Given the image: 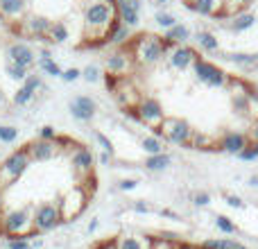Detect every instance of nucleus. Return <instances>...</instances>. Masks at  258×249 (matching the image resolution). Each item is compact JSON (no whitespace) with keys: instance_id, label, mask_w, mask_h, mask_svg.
<instances>
[{"instance_id":"obj_1","label":"nucleus","mask_w":258,"mask_h":249,"mask_svg":"<svg viewBox=\"0 0 258 249\" xmlns=\"http://www.w3.org/2000/svg\"><path fill=\"white\" fill-rule=\"evenodd\" d=\"M116 21V0H89L84 7L86 39L107 36L111 23Z\"/></svg>"},{"instance_id":"obj_2","label":"nucleus","mask_w":258,"mask_h":249,"mask_svg":"<svg viewBox=\"0 0 258 249\" xmlns=\"http://www.w3.org/2000/svg\"><path fill=\"white\" fill-rule=\"evenodd\" d=\"M129 48L134 50V59H136L138 64H147V66H150V64H159L161 59L165 57L170 43L163 36L143 34V36H138L136 41H132Z\"/></svg>"},{"instance_id":"obj_3","label":"nucleus","mask_w":258,"mask_h":249,"mask_svg":"<svg viewBox=\"0 0 258 249\" xmlns=\"http://www.w3.org/2000/svg\"><path fill=\"white\" fill-rule=\"evenodd\" d=\"M195 129L190 127V122H186L183 118H163V122L159 127H154V136L163 138V143L170 145H190V136Z\"/></svg>"},{"instance_id":"obj_4","label":"nucleus","mask_w":258,"mask_h":249,"mask_svg":"<svg viewBox=\"0 0 258 249\" xmlns=\"http://www.w3.org/2000/svg\"><path fill=\"white\" fill-rule=\"evenodd\" d=\"M30 165H32V161H30V154H27L25 147L14 150L12 154L0 163V191L7 188V186H12V183H16L18 179L27 172Z\"/></svg>"},{"instance_id":"obj_5","label":"nucleus","mask_w":258,"mask_h":249,"mask_svg":"<svg viewBox=\"0 0 258 249\" xmlns=\"http://www.w3.org/2000/svg\"><path fill=\"white\" fill-rule=\"evenodd\" d=\"M0 227L12 238H16V236L27 238V233L36 236V233L32 231V209L30 206H27V209H14V211H9V213H5L3 220H0Z\"/></svg>"},{"instance_id":"obj_6","label":"nucleus","mask_w":258,"mask_h":249,"mask_svg":"<svg viewBox=\"0 0 258 249\" xmlns=\"http://www.w3.org/2000/svg\"><path fill=\"white\" fill-rule=\"evenodd\" d=\"M192 73H195L197 80H200L202 84H206L209 89H222L229 82L227 73H224L222 68L215 66L213 61H206V59H200V57L192 61Z\"/></svg>"},{"instance_id":"obj_7","label":"nucleus","mask_w":258,"mask_h":249,"mask_svg":"<svg viewBox=\"0 0 258 249\" xmlns=\"http://www.w3.org/2000/svg\"><path fill=\"white\" fill-rule=\"evenodd\" d=\"M61 222V213H59V204L45 202V204L36 206L32 211V231L34 233H45L52 231L57 224Z\"/></svg>"},{"instance_id":"obj_8","label":"nucleus","mask_w":258,"mask_h":249,"mask_svg":"<svg viewBox=\"0 0 258 249\" xmlns=\"http://www.w3.org/2000/svg\"><path fill=\"white\" fill-rule=\"evenodd\" d=\"M50 18L45 16H36V14H25L18 23H14L12 30L18 36H27V39H45V32L50 27Z\"/></svg>"},{"instance_id":"obj_9","label":"nucleus","mask_w":258,"mask_h":249,"mask_svg":"<svg viewBox=\"0 0 258 249\" xmlns=\"http://www.w3.org/2000/svg\"><path fill=\"white\" fill-rule=\"evenodd\" d=\"M134 116H136V120H141L143 125H147V127H159L161 122H163V118H165V113H163V109H161V104H159V100H154V98H138V102H136V107H134Z\"/></svg>"},{"instance_id":"obj_10","label":"nucleus","mask_w":258,"mask_h":249,"mask_svg":"<svg viewBox=\"0 0 258 249\" xmlns=\"http://www.w3.org/2000/svg\"><path fill=\"white\" fill-rule=\"evenodd\" d=\"M86 200H89V193H86L84 186H75L73 191H68L63 195L61 204H59V213H61V220H73L84 211Z\"/></svg>"},{"instance_id":"obj_11","label":"nucleus","mask_w":258,"mask_h":249,"mask_svg":"<svg viewBox=\"0 0 258 249\" xmlns=\"http://www.w3.org/2000/svg\"><path fill=\"white\" fill-rule=\"evenodd\" d=\"M59 136L54 138V141H43V138H36V141H32V143H27L25 145V150H27V154H30V161L32 163H43V161H50V159H54L57 156V152H59Z\"/></svg>"},{"instance_id":"obj_12","label":"nucleus","mask_w":258,"mask_h":249,"mask_svg":"<svg viewBox=\"0 0 258 249\" xmlns=\"http://www.w3.org/2000/svg\"><path fill=\"white\" fill-rule=\"evenodd\" d=\"M68 111H71V116L75 118V120L89 122V120H93L95 111H98V104H95V100L89 98V95H77V98L71 100Z\"/></svg>"},{"instance_id":"obj_13","label":"nucleus","mask_w":258,"mask_h":249,"mask_svg":"<svg viewBox=\"0 0 258 249\" xmlns=\"http://www.w3.org/2000/svg\"><path fill=\"white\" fill-rule=\"evenodd\" d=\"M170 52H165L168 54V64L172 68H177V71H186V68H190L192 66V61L197 59V52L190 48V45H170Z\"/></svg>"},{"instance_id":"obj_14","label":"nucleus","mask_w":258,"mask_h":249,"mask_svg":"<svg viewBox=\"0 0 258 249\" xmlns=\"http://www.w3.org/2000/svg\"><path fill=\"white\" fill-rule=\"evenodd\" d=\"M27 7L30 0H0V18L7 25H14L27 14Z\"/></svg>"},{"instance_id":"obj_15","label":"nucleus","mask_w":258,"mask_h":249,"mask_svg":"<svg viewBox=\"0 0 258 249\" xmlns=\"http://www.w3.org/2000/svg\"><path fill=\"white\" fill-rule=\"evenodd\" d=\"M7 61H14V64H21V66H25V68H32L34 61H36V54L27 43L16 41V43L7 45Z\"/></svg>"},{"instance_id":"obj_16","label":"nucleus","mask_w":258,"mask_h":249,"mask_svg":"<svg viewBox=\"0 0 258 249\" xmlns=\"http://www.w3.org/2000/svg\"><path fill=\"white\" fill-rule=\"evenodd\" d=\"M104 66H107V73L111 77H120V75H127L129 71H132V57L127 54V50H118V52L109 54L107 61H104Z\"/></svg>"},{"instance_id":"obj_17","label":"nucleus","mask_w":258,"mask_h":249,"mask_svg":"<svg viewBox=\"0 0 258 249\" xmlns=\"http://www.w3.org/2000/svg\"><path fill=\"white\" fill-rule=\"evenodd\" d=\"M71 163H73V168H75L77 172L84 177V174L93 172L95 159H93V154H91L89 147H77V150L73 152V156H71Z\"/></svg>"},{"instance_id":"obj_18","label":"nucleus","mask_w":258,"mask_h":249,"mask_svg":"<svg viewBox=\"0 0 258 249\" xmlns=\"http://www.w3.org/2000/svg\"><path fill=\"white\" fill-rule=\"evenodd\" d=\"M249 143V136H245V134L240 132H227L222 136V141H220V150L227 152V154H233L236 156L238 152H242V147Z\"/></svg>"},{"instance_id":"obj_19","label":"nucleus","mask_w":258,"mask_h":249,"mask_svg":"<svg viewBox=\"0 0 258 249\" xmlns=\"http://www.w3.org/2000/svg\"><path fill=\"white\" fill-rule=\"evenodd\" d=\"M138 91L134 89L129 82H118V86H116V100H118V104H120L122 109H132V107H136V102H138Z\"/></svg>"},{"instance_id":"obj_20","label":"nucleus","mask_w":258,"mask_h":249,"mask_svg":"<svg viewBox=\"0 0 258 249\" xmlns=\"http://www.w3.org/2000/svg\"><path fill=\"white\" fill-rule=\"evenodd\" d=\"M183 5L200 16H220V7H222L220 0H186Z\"/></svg>"},{"instance_id":"obj_21","label":"nucleus","mask_w":258,"mask_h":249,"mask_svg":"<svg viewBox=\"0 0 258 249\" xmlns=\"http://www.w3.org/2000/svg\"><path fill=\"white\" fill-rule=\"evenodd\" d=\"M165 41H168L170 45H183L190 41V30H188L186 25H181V23H174L172 27H168L165 30Z\"/></svg>"},{"instance_id":"obj_22","label":"nucleus","mask_w":258,"mask_h":249,"mask_svg":"<svg viewBox=\"0 0 258 249\" xmlns=\"http://www.w3.org/2000/svg\"><path fill=\"white\" fill-rule=\"evenodd\" d=\"M172 165V156L165 154V152H159V154H150L145 159V168L152 170V172H163Z\"/></svg>"},{"instance_id":"obj_23","label":"nucleus","mask_w":258,"mask_h":249,"mask_svg":"<svg viewBox=\"0 0 258 249\" xmlns=\"http://www.w3.org/2000/svg\"><path fill=\"white\" fill-rule=\"evenodd\" d=\"M195 43H197V48L200 50H204V52H209V54H213V52H218L220 50V41L215 39V34L213 32H197L195 34Z\"/></svg>"},{"instance_id":"obj_24","label":"nucleus","mask_w":258,"mask_h":249,"mask_svg":"<svg viewBox=\"0 0 258 249\" xmlns=\"http://www.w3.org/2000/svg\"><path fill=\"white\" fill-rule=\"evenodd\" d=\"M68 27L63 25V23H50V27H48V32H45V39L50 41V43H66L68 41Z\"/></svg>"},{"instance_id":"obj_25","label":"nucleus","mask_w":258,"mask_h":249,"mask_svg":"<svg viewBox=\"0 0 258 249\" xmlns=\"http://www.w3.org/2000/svg\"><path fill=\"white\" fill-rule=\"evenodd\" d=\"M116 16L122 25H127L129 30L141 25V12H134V9H125V7H116Z\"/></svg>"},{"instance_id":"obj_26","label":"nucleus","mask_w":258,"mask_h":249,"mask_svg":"<svg viewBox=\"0 0 258 249\" xmlns=\"http://www.w3.org/2000/svg\"><path fill=\"white\" fill-rule=\"evenodd\" d=\"M227 59L231 64H236V66L245 68V71H249L258 64V54H245V52H229Z\"/></svg>"},{"instance_id":"obj_27","label":"nucleus","mask_w":258,"mask_h":249,"mask_svg":"<svg viewBox=\"0 0 258 249\" xmlns=\"http://www.w3.org/2000/svg\"><path fill=\"white\" fill-rule=\"evenodd\" d=\"M254 23H256L254 14H251V12H242V14H238L231 23H229V27H231L233 32H245V30H249V27H254Z\"/></svg>"},{"instance_id":"obj_28","label":"nucleus","mask_w":258,"mask_h":249,"mask_svg":"<svg viewBox=\"0 0 258 249\" xmlns=\"http://www.w3.org/2000/svg\"><path fill=\"white\" fill-rule=\"evenodd\" d=\"M36 61H39L41 71H43L45 75H50V77H59V75H61V68L52 61V57H50L48 50H43V52L39 54V59H36Z\"/></svg>"},{"instance_id":"obj_29","label":"nucleus","mask_w":258,"mask_h":249,"mask_svg":"<svg viewBox=\"0 0 258 249\" xmlns=\"http://www.w3.org/2000/svg\"><path fill=\"white\" fill-rule=\"evenodd\" d=\"M141 147L147 152V154H159V152H163V138L154 136V134L143 136L141 138Z\"/></svg>"},{"instance_id":"obj_30","label":"nucleus","mask_w":258,"mask_h":249,"mask_svg":"<svg viewBox=\"0 0 258 249\" xmlns=\"http://www.w3.org/2000/svg\"><path fill=\"white\" fill-rule=\"evenodd\" d=\"M231 107H233V113H236L238 118H245L247 113H249V100H247L245 93H233Z\"/></svg>"},{"instance_id":"obj_31","label":"nucleus","mask_w":258,"mask_h":249,"mask_svg":"<svg viewBox=\"0 0 258 249\" xmlns=\"http://www.w3.org/2000/svg\"><path fill=\"white\" fill-rule=\"evenodd\" d=\"M5 71H7V75L12 77L14 82H23L27 75H30V68H25V66H21V64H14V61H7V66H5Z\"/></svg>"},{"instance_id":"obj_32","label":"nucleus","mask_w":258,"mask_h":249,"mask_svg":"<svg viewBox=\"0 0 258 249\" xmlns=\"http://www.w3.org/2000/svg\"><path fill=\"white\" fill-rule=\"evenodd\" d=\"M215 227H218L222 233H227V236L238 233V227L231 222V218H227V215H215Z\"/></svg>"},{"instance_id":"obj_33","label":"nucleus","mask_w":258,"mask_h":249,"mask_svg":"<svg viewBox=\"0 0 258 249\" xmlns=\"http://www.w3.org/2000/svg\"><path fill=\"white\" fill-rule=\"evenodd\" d=\"M236 156L240 161H256L258 159V141H249L242 147V152H238Z\"/></svg>"},{"instance_id":"obj_34","label":"nucleus","mask_w":258,"mask_h":249,"mask_svg":"<svg viewBox=\"0 0 258 249\" xmlns=\"http://www.w3.org/2000/svg\"><path fill=\"white\" fill-rule=\"evenodd\" d=\"M16 138H18L16 127H12V125H0V143L12 145V143H16Z\"/></svg>"},{"instance_id":"obj_35","label":"nucleus","mask_w":258,"mask_h":249,"mask_svg":"<svg viewBox=\"0 0 258 249\" xmlns=\"http://www.w3.org/2000/svg\"><path fill=\"white\" fill-rule=\"evenodd\" d=\"M100 77H102V73H100V66H95V64H89V66L82 71V80L89 82V84H98Z\"/></svg>"},{"instance_id":"obj_36","label":"nucleus","mask_w":258,"mask_h":249,"mask_svg":"<svg viewBox=\"0 0 258 249\" xmlns=\"http://www.w3.org/2000/svg\"><path fill=\"white\" fill-rule=\"evenodd\" d=\"M32 100H34V93H32V91H27L25 86H21V89L14 93V104H18V107H27Z\"/></svg>"},{"instance_id":"obj_37","label":"nucleus","mask_w":258,"mask_h":249,"mask_svg":"<svg viewBox=\"0 0 258 249\" xmlns=\"http://www.w3.org/2000/svg\"><path fill=\"white\" fill-rule=\"evenodd\" d=\"M154 21H156V25H159V27L168 30V27H172L174 23H177V18H174L170 12H156L154 14Z\"/></svg>"},{"instance_id":"obj_38","label":"nucleus","mask_w":258,"mask_h":249,"mask_svg":"<svg viewBox=\"0 0 258 249\" xmlns=\"http://www.w3.org/2000/svg\"><path fill=\"white\" fill-rule=\"evenodd\" d=\"M95 141H98V145L102 147V152H109V154H113V152H116V147H113V143L109 141V138L104 136L102 132H95Z\"/></svg>"},{"instance_id":"obj_39","label":"nucleus","mask_w":258,"mask_h":249,"mask_svg":"<svg viewBox=\"0 0 258 249\" xmlns=\"http://www.w3.org/2000/svg\"><path fill=\"white\" fill-rule=\"evenodd\" d=\"M23 86H25L27 91H32V93H36V91H39L43 84H41V77L39 75H27L25 80H23Z\"/></svg>"},{"instance_id":"obj_40","label":"nucleus","mask_w":258,"mask_h":249,"mask_svg":"<svg viewBox=\"0 0 258 249\" xmlns=\"http://www.w3.org/2000/svg\"><path fill=\"white\" fill-rule=\"evenodd\" d=\"M118 249H143V242L134 236H125L120 240V245H118Z\"/></svg>"},{"instance_id":"obj_41","label":"nucleus","mask_w":258,"mask_h":249,"mask_svg":"<svg viewBox=\"0 0 258 249\" xmlns=\"http://www.w3.org/2000/svg\"><path fill=\"white\" fill-rule=\"evenodd\" d=\"M59 77H61L63 82H77L82 77V71L80 68H66V71H61V75Z\"/></svg>"},{"instance_id":"obj_42","label":"nucleus","mask_w":258,"mask_h":249,"mask_svg":"<svg viewBox=\"0 0 258 249\" xmlns=\"http://www.w3.org/2000/svg\"><path fill=\"white\" fill-rule=\"evenodd\" d=\"M27 247H30V240L25 236H16L7 242V249H27Z\"/></svg>"},{"instance_id":"obj_43","label":"nucleus","mask_w":258,"mask_h":249,"mask_svg":"<svg viewBox=\"0 0 258 249\" xmlns=\"http://www.w3.org/2000/svg\"><path fill=\"white\" fill-rule=\"evenodd\" d=\"M116 7H125V9H134V12H141L143 0H116Z\"/></svg>"},{"instance_id":"obj_44","label":"nucleus","mask_w":258,"mask_h":249,"mask_svg":"<svg viewBox=\"0 0 258 249\" xmlns=\"http://www.w3.org/2000/svg\"><path fill=\"white\" fill-rule=\"evenodd\" d=\"M192 204L195 206H209L211 204V195L209 193H195V195H192Z\"/></svg>"},{"instance_id":"obj_45","label":"nucleus","mask_w":258,"mask_h":249,"mask_svg":"<svg viewBox=\"0 0 258 249\" xmlns=\"http://www.w3.org/2000/svg\"><path fill=\"white\" fill-rule=\"evenodd\" d=\"M224 202H227L231 209H245V202H242L238 195H231V193H227V195H224Z\"/></svg>"},{"instance_id":"obj_46","label":"nucleus","mask_w":258,"mask_h":249,"mask_svg":"<svg viewBox=\"0 0 258 249\" xmlns=\"http://www.w3.org/2000/svg\"><path fill=\"white\" fill-rule=\"evenodd\" d=\"M39 138H43V141H54V138H57V132H54V127L45 125V127L39 129Z\"/></svg>"},{"instance_id":"obj_47","label":"nucleus","mask_w":258,"mask_h":249,"mask_svg":"<svg viewBox=\"0 0 258 249\" xmlns=\"http://www.w3.org/2000/svg\"><path fill=\"white\" fill-rule=\"evenodd\" d=\"M136 186H138L136 179H122V181H118V191H122V193L136 191Z\"/></svg>"},{"instance_id":"obj_48","label":"nucleus","mask_w":258,"mask_h":249,"mask_svg":"<svg viewBox=\"0 0 258 249\" xmlns=\"http://www.w3.org/2000/svg\"><path fill=\"white\" fill-rule=\"evenodd\" d=\"M134 211H136V213H152V209L145 204V202H136V204H134Z\"/></svg>"},{"instance_id":"obj_49","label":"nucleus","mask_w":258,"mask_h":249,"mask_svg":"<svg viewBox=\"0 0 258 249\" xmlns=\"http://www.w3.org/2000/svg\"><path fill=\"white\" fill-rule=\"evenodd\" d=\"M111 156L113 154H109V152H100V165H109L111 163Z\"/></svg>"},{"instance_id":"obj_50","label":"nucleus","mask_w":258,"mask_h":249,"mask_svg":"<svg viewBox=\"0 0 258 249\" xmlns=\"http://www.w3.org/2000/svg\"><path fill=\"white\" fill-rule=\"evenodd\" d=\"M161 215H165V218H172V220H179V215H177V213H172V211H168V209L161 211Z\"/></svg>"},{"instance_id":"obj_51","label":"nucleus","mask_w":258,"mask_h":249,"mask_svg":"<svg viewBox=\"0 0 258 249\" xmlns=\"http://www.w3.org/2000/svg\"><path fill=\"white\" fill-rule=\"evenodd\" d=\"M249 141H258V122L254 125V129H251V136H249Z\"/></svg>"},{"instance_id":"obj_52","label":"nucleus","mask_w":258,"mask_h":249,"mask_svg":"<svg viewBox=\"0 0 258 249\" xmlns=\"http://www.w3.org/2000/svg\"><path fill=\"white\" fill-rule=\"evenodd\" d=\"M249 186H251V188H258V174H254V177H249Z\"/></svg>"},{"instance_id":"obj_53","label":"nucleus","mask_w":258,"mask_h":249,"mask_svg":"<svg viewBox=\"0 0 258 249\" xmlns=\"http://www.w3.org/2000/svg\"><path fill=\"white\" fill-rule=\"evenodd\" d=\"M98 224H100V222H98V220H93V222H91V224H89V233H93V231H95V229H98Z\"/></svg>"},{"instance_id":"obj_54","label":"nucleus","mask_w":258,"mask_h":249,"mask_svg":"<svg viewBox=\"0 0 258 249\" xmlns=\"http://www.w3.org/2000/svg\"><path fill=\"white\" fill-rule=\"evenodd\" d=\"M177 249H200V247H195V245H188V242H183V245H179Z\"/></svg>"},{"instance_id":"obj_55","label":"nucleus","mask_w":258,"mask_h":249,"mask_svg":"<svg viewBox=\"0 0 258 249\" xmlns=\"http://www.w3.org/2000/svg\"><path fill=\"white\" fill-rule=\"evenodd\" d=\"M3 206H5V197H3V191H0V213H3Z\"/></svg>"},{"instance_id":"obj_56","label":"nucleus","mask_w":258,"mask_h":249,"mask_svg":"<svg viewBox=\"0 0 258 249\" xmlns=\"http://www.w3.org/2000/svg\"><path fill=\"white\" fill-rule=\"evenodd\" d=\"M154 3H159V5H168V0H154Z\"/></svg>"},{"instance_id":"obj_57","label":"nucleus","mask_w":258,"mask_h":249,"mask_svg":"<svg viewBox=\"0 0 258 249\" xmlns=\"http://www.w3.org/2000/svg\"><path fill=\"white\" fill-rule=\"evenodd\" d=\"M238 3H240V5H247V3H251V0H238Z\"/></svg>"},{"instance_id":"obj_58","label":"nucleus","mask_w":258,"mask_h":249,"mask_svg":"<svg viewBox=\"0 0 258 249\" xmlns=\"http://www.w3.org/2000/svg\"><path fill=\"white\" fill-rule=\"evenodd\" d=\"M0 104H3V91H0Z\"/></svg>"},{"instance_id":"obj_59","label":"nucleus","mask_w":258,"mask_h":249,"mask_svg":"<svg viewBox=\"0 0 258 249\" xmlns=\"http://www.w3.org/2000/svg\"><path fill=\"white\" fill-rule=\"evenodd\" d=\"M27 249H34V247H27Z\"/></svg>"}]
</instances>
